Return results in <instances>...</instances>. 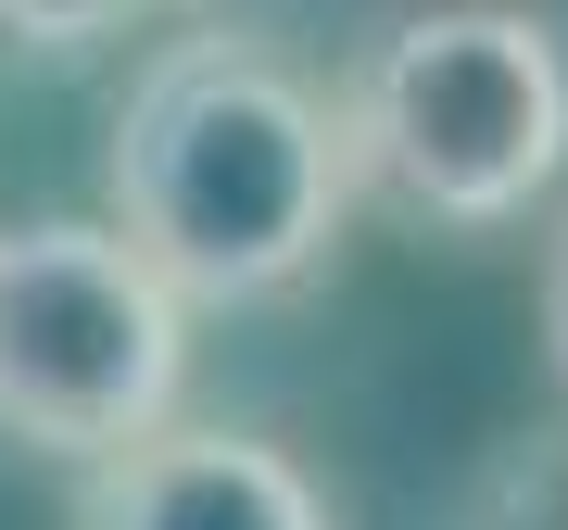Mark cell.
Returning a JSON list of instances; mask_svg holds the SVG:
<instances>
[{"instance_id": "cell-3", "label": "cell", "mask_w": 568, "mask_h": 530, "mask_svg": "<svg viewBox=\"0 0 568 530\" xmlns=\"http://www.w3.org/2000/svg\"><path fill=\"white\" fill-rule=\"evenodd\" d=\"M190 379V304L102 215L0 227V442L102 468L152 442Z\"/></svg>"}, {"instance_id": "cell-7", "label": "cell", "mask_w": 568, "mask_h": 530, "mask_svg": "<svg viewBox=\"0 0 568 530\" xmlns=\"http://www.w3.org/2000/svg\"><path fill=\"white\" fill-rule=\"evenodd\" d=\"M544 367H556V405H568V215L544 241Z\"/></svg>"}, {"instance_id": "cell-5", "label": "cell", "mask_w": 568, "mask_h": 530, "mask_svg": "<svg viewBox=\"0 0 568 530\" xmlns=\"http://www.w3.org/2000/svg\"><path fill=\"white\" fill-rule=\"evenodd\" d=\"M203 13V0H0V39L13 51H102L126 26H178Z\"/></svg>"}, {"instance_id": "cell-2", "label": "cell", "mask_w": 568, "mask_h": 530, "mask_svg": "<svg viewBox=\"0 0 568 530\" xmlns=\"http://www.w3.org/2000/svg\"><path fill=\"white\" fill-rule=\"evenodd\" d=\"M328 89L354 190L417 227H518L568 177V39L530 0H392Z\"/></svg>"}, {"instance_id": "cell-1", "label": "cell", "mask_w": 568, "mask_h": 530, "mask_svg": "<svg viewBox=\"0 0 568 530\" xmlns=\"http://www.w3.org/2000/svg\"><path fill=\"white\" fill-rule=\"evenodd\" d=\"M102 227L178 291L190 316L215 304H278L304 291L354 227V140L342 89L278 39L241 26H190L164 39L114 102L102 140Z\"/></svg>"}, {"instance_id": "cell-6", "label": "cell", "mask_w": 568, "mask_h": 530, "mask_svg": "<svg viewBox=\"0 0 568 530\" xmlns=\"http://www.w3.org/2000/svg\"><path fill=\"white\" fill-rule=\"evenodd\" d=\"M480 530H568V442H518L480 480Z\"/></svg>"}, {"instance_id": "cell-4", "label": "cell", "mask_w": 568, "mask_h": 530, "mask_svg": "<svg viewBox=\"0 0 568 530\" xmlns=\"http://www.w3.org/2000/svg\"><path fill=\"white\" fill-rule=\"evenodd\" d=\"M77 530H342L304 455L227 417H164L77 480Z\"/></svg>"}]
</instances>
